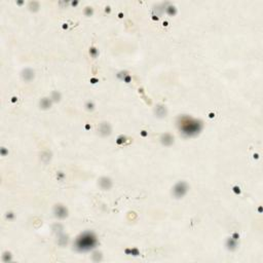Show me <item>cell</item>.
<instances>
[{
	"label": "cell",
	"mask_w": 263,
	"mask_h": 263,
	"mask_svg": "<svg viewBox=\"0 0 263 263\" xmlns=\"http://www.w3.org/2000/svg\"><path fill=\"white\" fill-rule=\"evenodd\" d=\"M53 214L58 219H65L68 216V210L63 204H56V207L53 208Z\"/></svg>",
	"instance_id": "obj_4"
},
{
	"label": "cell",
	"mask_w": 263,
	"mask_h": 263,
	"mask_svg": "<svg viewBox=\"0 0 263 263\" xmlns=\"http://www.w3.org/2000/svg\"><path fill=\"white\" fill-rule=\"evenodd\" d=\"M166 10H167V13H169L170 16H174L176 13V11H177L176 8H175V6H174V5H169L166 8Z\"/></svg>",
	"instance_id": "obj_15"
},
{
	"label": "cell",
	"mask_w": 263,
	"mask_h": 263,
	"mask_svg": "<svg viewBox=\"0 0 263 263\" xmlns=\"http://www.w3.org/2000/svg\"><path fill=\"white\" fill-rule=\"evenodd\" d=\"M188 189H189V186H188L187 183L184 182V181H180V182L176 183L175 186L173 187L172 193L176 199H180L185 196L186 193L188 192Z\"/></svg>",
	"instance_id": "obj_3"
},
{
	"label": "cell",
	"mask_w": 263,
	"mask_h": 263,
	"mask_svg": "<svg viewBox=\"0 0 263 263\" xmlns=\"http://www.w3.org/2000/svg\"><path fill=\"white\" fill-rule=\"evenodd\" d=\"M155 116L158 118H164L167 116V107L164 105H157L156 107H155Z\"/></svg>",
	"instance_id": "obj_9"
},
{
	"label": "cell",
	"mask_w": 263,
	"mask_h": 263,
	"mask_svg": "<svg viewBox=\"0 0 263 263\" xmlns=\"http://www.w3.org/2000/svg\"><path fill=\"white\" fill-rule=\"evenodd\" d=\"M84 13L87 16H88V17H90V16L93 15V8L92 7H87L84 9Z\"/></svg>",
	"instance_id": "obj_18"
},
{
	"label": "cell",
	"mask_w": 263,
	"mask_h": 263,
	"mask_svg": "<svg viewBox=\"0 0 263 263\" xmlns=\"http://www.w3.org/2000/svg\"><path fill=\"white\" fill-rule=\"evenodd\" d=\"M13 213H6V218H7V219H13Z\"/></svg>",
	"instance_id": "obj_20"
},
{
	"label": "cell",
	"mask_w": 263,
	"mask_h": 263,
	"mask_svg": "<svg viewBox=\"0 0 263 263\" xmlns=\"http://www.w3.org/2000/svg\"><path fill=\"white\" fill-rule=\"evenodd\" d=\"M7 153H8V151H6L5 148H4V147L1 148V155H2V156H5Z\"/></svg>",
	"instance_id": "obj_19"
},
{
	"label": "cell",
	"mask_w": 263,
	"mask_h": 263,
	"mask_svg": "<svg viewBox=\"0 0 263 263\" xmlns=\"http://www.w3.org/2000/svg\"><path fill=\"white\" fill-rule=\"evenodd\" d=\"M52 99H48V98H43V99L40 100V103H39V105H40V108L41 109H44V110H46V109H50V106H52Z\"/></svg>",
	"instance_id": "obj_10"
},
{
	"label": "cell",
	"mask_w": 263,
	"mask_h": 263,
	"mask_svg": "<svg viewBox=\"0 0 263 263\" xmlns=\"http://www.w3.org/2000/svg\"><path fill=\"white\" fill-rule=\"evenodd\" d=\"M99 186L103 190H109L112 187V180L109 177H101L99 179Z\"/></svg>",
	"instance_id": "obj_5"
},
{
	"label": "cell",
	"mask_w": 263,
	"mask_h": 263,
	"mask_svg": "<svg viewBox=\"0 0 263 263\" xmlns=\"http://www.w3.org/2000/svg\"><path fill=\"white\" fill-rule=\"evenodd\" d=\"M2 260H3L4 262H9L11 261V254L9 252H4L3 255H2Z\"/></svg>",
	"instance_id": "obj_14"
},
{
	"label": "cell",
	"mask_w": 263,
	"mask_h": 263,
	"mask_svg": "<svg viewBox=\"0 0 263 263\" xmlns=\"http://www.w3.org/2000/svg\"><path fill=\"white\" fill-rule=\"evenodd\" d=\"M29 8L31 11H37L39 8V3L36 1H33V2H30L29 3Z\"/></svg>",
	"instance_id": "obj_13"
},
{
	"label": "cell",
	"mask_w": 263,
	"mask_h": 263,
	"mask_svg": "<svg viewBox=\"0 0 263 263\" xmlns=\"http://www.w3.org/2000/svg\"><path fill=\"white\" fill-rule=\"evenodd\" d=\"M177 123H178L179 131L186 138L197 136L202 130V120L195 119L188 115L180 116L177 120Z\"/></svg>",
	"instance_id": "obj_1"
},
{
	"label": "cell",
	"mask_w": 263,
	"mask_h": 263,
	"mask_svg": "<svg viewBox=\"0 0 263 263\" xmlns=\"http://www.w3.org/2000/svg\"><path fill=\"white\" fill-rule=\"evenodd\" d=\"M160 142H162V144L164 146H171L172 144L174 143V137L172 136L171 134L166 133V134L162 135V137H160Z\"/></svg>",
	"instance_id": "obj_7"
},
{
	"label": "cell",
	"mask_w": 263,
	"mask_h": 263,
	"mask_svg": "<svg viewBox=\"0 0 263 263\" xmlns=\"http://www.w3.org/2000/svg\"><path fill=\"white\" fill-rule=\"evenodd\" d=\"M226 246H227L228 250H230V251L236 250V247H237V242H236V239H232V237L228 239H227V243H226Z\"/></svg>",
	"instance_id": "obj_11"
},
{
	"label": "cell",
	"mask_w": 263,
	"mask_h": 263,
	"mask_svg": "<svg viewBox=\"0 0 263 263\" xmlns=\"http://www.w3.org/2000/svg\"><path fill=\"white\" fill-rule=\"evenodd\" d=\"M98 131H99V134L101 135L102 137H107L111 134L112 130H111V127L108 122H102L101 124H100Z\"/></svg>",
	"instance_id": "obj_6"
},
{
	"label": "cell",
	"mask_w": 263,
	"mask_h": 263,
	"mask_svg": "<svg viewBox=\"0 0 263 263\" xmlns=\"http://www.w3.org/2000/svg\"><path fill=\"white\" fill-rule=\"evenodd\" d=\"M233 191L236 193H241V190H239V188L237 187V186H234L233 187Z\"/></svg>",
	"instance_id": "obj_21"
},
{
	"label": "cell",
	"mask_w": 263,
	"mask_h": 263,
	"mask_svg": "<svg viewBox=\"0 0 263 263\" xmlns=\"http://www.w3.org/2000/svg\"><path fill=\"white\" fill-rule=\"evenodd\" d=\"M85 107H87V110H90V111H93L95 109L94 103H93V102H90V101H88L87 103L85 104Z\"/></svg>",
	"instance_id": "obj_16"
},
{
	"label": "cell",
	"mask_w": 263,
	"mask_h": 263,
	"mask_svg": "<svg viewBox=\"0 0 263 263\" xmlns=\"http://www.w3.org/2000/svg\"><path fill=\"white\" fill-rule=\"evenodd\" d=\"M60 100H61V94H60L59 92H57V90L53 92L52 93V101H53V102H59Z\"/></svg>",
	"instance_id": "obj_12"
},
{
	"label": "cell",
	"mask_w": 263,
	"mask_h": 263,
	"mask_svg": "<svg viewBox=\"0 0 263 263\" xmlns=\"http://www.w3.org/2000/svg\"><path fill=\"white\" fill-rule=\"evenodd\" d=\"M90 55H92L94 58H96V57H97V55H98V50H97V48L92 47V48H90Z\"/></svg>",
	"instance_id": "obj_17"
},
{
	"label": "cell",
	"mask_w": 263,
	"mask_h": 263,
	"mask_svg": "<svg viewBox=\"0 0 263 263\" xmlns=\"http://www.w3.org/2000/svg\"><path fill=\"white\" fill-rule=\"evenodd\" d=\"M98 245L97 236L92 231H84L79 234L74 242V249L77 252L84 253L94 250Z\"/></svg>",
	"instance_id": "obj_2"
},
{
	"label": "cell",
	"mask_w": 263,
	"mask_h": 263,
	"mask_svg": "<svg viewBox=\"0 0 263 263\" xmlns=\"http://www.w3.org/2000/svg\"><path fill=\"white\" fill-rule=\"evenodd\" d=\"M21 75H22L23 80H25V81H31L32 79L34 78L35 74H34V71L32 70V69L26 68V69H24V70L22 71V74H21Z\"/></svg>",
	"instance_id": "obj_8"
}]
</instances>
